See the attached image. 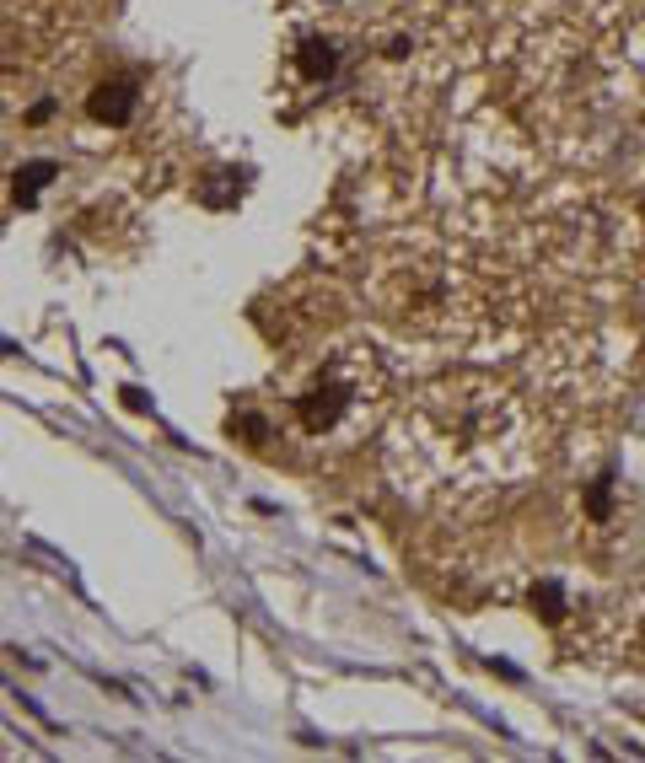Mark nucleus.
I'll return each mask as SVG.
<instances>
[{"mask_svg":"<svg viewBox=\"0 0 645 763\" xmlns=\"http://www.w3.org/2000/svg\"><path fill=\"white\" fill-rule=\"evenodd\" d=\"M92 113H97V119H108V124H124L129 113H135V86H124V81L103 86V97L92 103Z\"/></svg>","mask_w":645,"mask_h":763,"instance_id":"2","label":"nucleus"},{"mask_svg":"<svg viewBox=\"0 0 645 763\" xmlns=\"http://www.w3.org/2000/svg\"><path fill=\"white\" fill-rule=\"evenodd\" d=\"M527 602H533V613L543 618V624H559V618H565V586L559 581H538Z\"/></svg>","mask_w":645,"mask_h":763,"instance_id":"3","label":"nucleus"},{"mask_svg":"<svg viewBox=\"0 0 645 763\" xmlns=\"http://www.w3.org/2000/svg\"><path fill=\"white\" fill-rule=\"evenodd\" d=\"M586 516H592V522H608L613 516V468L597 473L592 489H586Z\"/></svg>","mask_w":645,"mask_h":763,"instance_id":"4","label":"nucleus"},{"mask_svg":"<svg viewBox=\"0 0 645 763\" xmlns=\"http://www.w3.org/2000/svg\"><path fill=\"white\" fill-rule=\"evenodd\" d=\"M344 403H350V393H339L334 382H328V387L318 382L307 398H301V425H307V430H328L344 414Z\"/></svg>","mask_w":645,"mask_h":763,"instance_id":"1","label":"nucleus"}]
</instances>
